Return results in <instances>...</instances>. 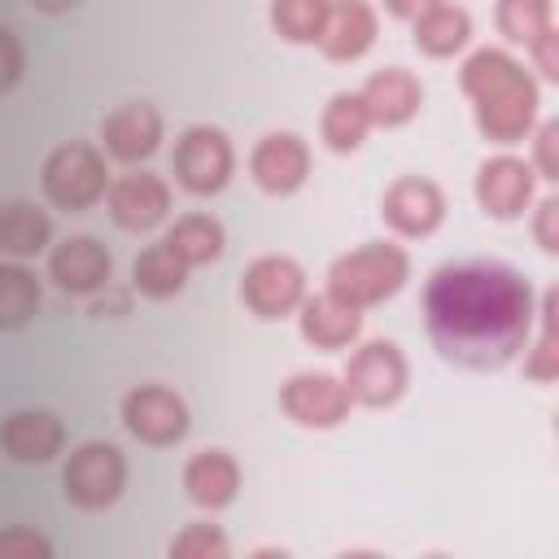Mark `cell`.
Masks as SVG:
<instances>
[{
    "label": "cell",
    "mask_w": 559,
    "mask_h": 559,
    "mask_svg": "<svg viewBox=\"0 0 559 559\" xmlns=\"http://www.w3.org/2000/svg\"><path fill=\"white\" fill-rule=\"evenodd\" d=\"M555 26L550 31H542L533 44H528V52L537 57V70H542V79H559V57H555Z\"/></svg>",
    "instance_id": "cell-36"
},
{
    "label": "cell",
    "mask_w": 559,
    "mask_h": 559,
    "mask_svg": "<svg viewBox=\"0 0 559 559\" xmlns=\"http://www.w3.org/2000/svg\"><path fill=\"white\" fill-rule=\"evenodd\" d=\"M52 236V218L35 201H4L0 205V253L35 258Z\"/></svg>",
    "instance_id": "cell-22"
},
{
    "label": "cell",
    "mask_w": 559,
    "mask_h": 559,
    "mask_svg": "<svg viewBox=\"0 0 559 559\" xmlns=\"http://www.w3.org/2000/svg\"><path fill=\"white\" fill-rule=\"evenodd\" d=\"M127 310H131V297H127V293H114L109 284H105V297L92 301V314H96V319H105V314H127Z\"/></svg>",
    "instance_id": "cell-37"
},
{
    "label": "cell",
    "mask_w": 559,
    "mask_h": 559,
    "mask_svg": "<svg viewBox=\"0 0 559 559\" xmlns=\"http://www.w3.org/2000/svg\"><path fill=\"white\" fill-rule=\"evenodd\" d=\"M297 328H301V336H306L314 349H345V345L358 341L362 314H358L354 306H345L341 297L319 293V297H301Z\"/></svg>",
    "instance_id": "cell-20"
},
{
    "label": "cell",
    "mask_w": 559,
    "mask_h": 559,
    "mask_svg": "<svg viewBox=\"0 0 559 559\" xmlns=\"http://www.w3.org/2000/svg\"><path fill=\"white\" fill-rule=\"evenodd\" d=\"M131 284H135V293H144L153 301H166L188 284V262L166 240H157L131 262Z\"/></svg>",
    "instance_id": "cell-24"
},
{
    "label": "cell",
    "mask_w": 559,
    "mask_h": 559,
    "mask_svg": "<svg viewBox=\"0 0 559 559\" xmlns=\"http://www.w3.org/2000/svg\"><path fill=\"white\" fill-rule=\"evenodd\" d=\"M122 480H127V463L114 441H83L66 459V472H61L66 498L83 511H100V507L118 502Z\"/></svg>",
    "instance_id": "cell-5"
},
{
    "label": "cell",
    "mask_w": 559,
    "mask_h": 559,
    "mask_svg": "<svg viewBox=\"0 0 559 559\" xmlns=\"http://www.w3.org/2000/svg\"><path fill=\"white\" fill-rule=\"evenodd\" d=\"M249 175H253V183H258L262 192H271V197L297 192V188L306 183V175H310V148H306V140L293 135V131H271V135H262V140L253 144V153H249Z\"/></svg>",
    "instance_id": "cell-12"
},
{
    "label": "cell",
    "mask_w": 559,
    "mask_h": 559,
    "mask_svg": "<svg viewBox=\"0 0 559 559\" xmlns=\"http://www.w3.org/2000/svg\"><path fill=\"white\" fill-rule=\"evenodd\" d=\"M109 188V175H105V157L92 148V144H57L48 157H44V197L57 205V210H87L105 197Z\"/></svg>",
    "instance_id": "cell-4"
},
{
    "label": "cell",
    "mask_w": 559,
    "mask_h": 559,
    "mask_svg": "<svg viewBox=\"0 0 559 559\" xmlns=\"http://www.w3.org/2000/svg\"><path fill=\"white\" fill-rule=\"evenodd\" d=\"M109 201V218L122 231H153L166 214H170V188L162 175L148 170H127L105 188Z\"/></svg>",
    "instance_id": "cell-11"
},
{
    "label": "cell",
    "mask_w": 559,
    "mask_h": 559,
    "mask_svg": "<svg viewBox=\"0 0 559 559\" xmlns=\"http://www.w3.org/2000/svg\"><path fill=\"white\" fill-rule=\"evenodd\" d=\"M328 22V0H271V26L288 44H319Z\"/></svg>",
    "instance_id": "cell-29"
},
{
    "label": "cell",
    "mask_w": 559,
    "mask_h": 559,
    "mask_svg": "<svg viewBox=\"0 0 559 559\" xmlns=\"http://www.w3.org/2000/svg\"><path fill=\"white\" fill-rule=\"evenodd\" d=\"M227 537L218 524H183V533L170 537V559H227Z\"/></svg>",
    "instance_id": "cell-31"
},
{
    "label": "cell",
    "mask_w": 559,
    "mask_h": 559,
    "mask_svg": "<svg viewBox=\"0 0 559 559\" xmlns=\"http://www.w3.org/2000/svg\"><path fill=\"white\" fill-rule=\"evenodd\" d=\"M183 489L197 507L205 511H218L236 498L240 489V467L227 450H197L188 463H183Z\"/></svg>",
    "instance_id": "cell-21"
},
{
    "label": "cell",
    "mask_w": 559,
    "mask_h": 559,
    "mask_svg": "<svg viewBox=\"0 0 559 559\" xmlns=\"http://www.w3.org/2000/svg\"><path fill=\"white\" fill-rule=\"evenodd\" d=\"M533 231H537V245H542L546 253L559 249V201H555V197H546V201L537 205V223H533Z\"/></svg>",
    "instance_id": "cell-35"
},
{
    "label": "cell",
    "mask_w": 559,
    "mask_h": 559,
    "mask_svg": "<svg viewBox=\"0 0 559 559\" xmlns=\"http://www.w3.org/2000/svg\"><path fill=\"white\" fill-rule=\"evenodd\" d=\"M371 131V114L362 105L358 92H336L328 105H323V118H319V135L332 153H354Z\"/></svg>",
    "instance_id": "cell-25"
},
{
    "label": "cell",
    "mask_w": 559,
    "mask_h": 559,
    "mask_svg": "<svg viewBox=\"0 0 559 559\" xmlns=\"http://www.w3.org/2000/svg\"><path fill=\"white\" fill-rule=\"evenodd\" d=\"M406 271H411V262L397 245H384V240L358 245L328 266V293L354 310H367V306H380L384 297H393L406 284Z\"/></svg>",
    "instance_id": "cell-3"
},
{
    "label": "cell",
    "mask_w": 559,
    "mask_h": 559,
    "mask_svg": "<svg viewBox=\"0 0 559 559\" xmlns=\"http://www.w3.org/2000/svg\"><path fill=\"white\" fill-rule=\"evenodd\" d=\"M349 389L328 371H297L280 384V411L301 428H336L349 419Z\"/></svg>",
    "instance_id": "cell-9"
},
{
    "label": "cell",
    "mask_w": 559,
    "mask_h": 559,
    "mask_svg": "<svg viewBox=\"0 0 559 559\" xmlns=\"http://www.w3.org/2000/svg\"><path fill=\"white\" fill-rule=\"evenodd\" d=\"M498 31L528 48L542 31H550V0H498Z\"/></svg>",
    "instance_id": "cell-30"
},
{
    "label": "cell",
    "mask_w": 559,
    "mask_h": 559,
    "mask_svg": "<svg viewBox=\"0 0 559 559\" xmlns=\"http://www.w3.org/2000/svg\"><path fill=\"white\" fill-rule=\"evenodd\" d=\"M31 4H35L39 13H70L79 0H31Z\"/></svg>",
    "instance_id": "cell-39"
},
{
    "label": "cell",
    "mask_w": 559,
    "mask_h": 559,
    "mask_svg": "<svg viewBox=\"0 0 559 559\" xmlns=\"http://www.w3.org/2000/svg\"><path fill=\"white\" fill-rule=\"evenodd\" d=\"M424 323L441 358L493 371L533 332V288L515 266L493 258L445 262L424 284Z\"/></svg>",
    "instance_id": "cell-1"
},
{
    "label": "cell",
    "mask_w": 559,
    "mask_h": 559,
    "mask_svg": "<svg viewBox=\"0 0 559 559\" xmlns=\"http://www.w3.org/2000/svg\"><path fill=\"white\" fill-rule=\"evenodd\" d=\"M48 275L57 280L61 293H79V297H92L109 284L114 275V258L109 249L96 240V236H66L52 258H48Z\"/></svg>",
    "instance_id": "cell-14"
},
{
    "label": "cell",
    "mask_w": 559,
    "mask_h": 559,
    "mask_svg": "<svg viewBox=\"0 0 559 559\" xmlns=\"http://www.w3.org/2000/svg\"><path fill=\"white\" fill-rule=\"evenodd\" d=\"M476 201L493 218H520L533 201V166L520 157H489L476 170Z\"/></svg>",
    "instance_id": "cell-15"
},
{
    "label": "cell",
    "mask_w": 559,
    "mask_h": 559,
    "mask_svg": "<svg viewBox=\"0 0 559 559\" xmlns=\"http://www.w3.org/2000/svg\"><path fill=\"white\" fill-rule=\"evenodd\" d=\"M432 4H437V0H384V9H389L393 17H406V22H411V17H419V13H424V9H432Z\"/></svg>",
    "instance_id": "cell-38"
},
{
    "label": "cell",
    "mask_w": 559,
    "mask_h": 559,
    "mask_svg": "<svg viewBox=\"0 0 559 559\" xmlns=\"http://www.w3.org/2000/svg\"><path fill=\"white\" fill-rule=\"evenodd\" d=\"M39 310V280L22 262H0V328H22Z\"/></svg>",
    "instance_id": "cell-27"
},
{
    "label": "cell",
    "mask_w": 559,
    "mask_h": 559,
    "mask_svg": "<svg viewBox=\"0 0 559 559\" xmlns=\"http://www.w3.org/2000/svg\"><path fill=\"white\" fill-rule=\"evenodd\" d=\"M376 44V9L367 0H328L319 48L328 61H358Z\"/></svg>",
    "instance_id": "cell-19"
},
{
    "label": "cell",
    "mask_w": 559,
    "mask_h": 559,
    "mask_svg": "<svg viewBox=\"0 0 559 559\" xmlns=\"http://www.w3.org/2000/svg\"><path fill=\"white\" fill-rule=\"evenodd\" d=\"M52 546L35 528H4L0 533V559H48Z\"/></svg>",
    "instance_id": "cell-32"
},
{
    "label": "cell",
    "mask_w": 559,
    "mask_h": 559,
    "mask_svg": "<svg viewBox=\"0 0 559 559\" xmlns=\"http://www.w3.org/2000/svg\"><path fill=\"white\" fill-rule=\"evenodd\" d=\"M22 79V44L9 26H0V92H9Z\"/></svg>",
    "instance_id": "cell-34"
},
{
    "label": "cell",
    "mask_w": 559,
    "mask_h": 559,
    "mask_svg": "<svg viewBox=\"0 0 559 559\" xmlns=\"http://www.w3.org/2000/svg\"><path fill=\"white\" fill-rule=\"evenodd\" d=\"M100 135H105V153L109 157L144 162L162 140V114L153 105H144V100H127L100 122Z\"/></svg>",
    "instance_id": "cell-18"
},
{
    "label": "cell",
    "mask_w": 559,
    "mask_h": 559,
    "mask_svg": "<svg viewBox=\"0 0 559 559\" xmlns=\"http://www.w3.org/2000/svg\"><path fill=\"white\" fill-rule=\"evenodd\" d=\"M166 245L188 262V266H205L223 253V223L210 214H183L170 223Z\"/></svg>",
    "instance_id": "cell-26"
},
{
    "label": "cell",
    "mask_w": 559,
    "mask_h": 559,
    "mask_svg": "<svg viewBox=\"0 0 559 559\" xmlns=\"http://www.w3.org/2000/svg\"><path fill=\"white\" fill-rule=\"evenodd\" d=\"M380 214L384 223L397 231V236H428L441 227L445 218V197L432 179H419V175H406L397 183H389L384 201H380Z\"/></svg>",
    "instance_id": "cell-13"
},
{
    "label": "cell",
    "mask_w": 559,
    "mask_h": 559,
    "mask_svg": "<svg viewBox=\"0 0 559 559\" xmlns=\"http://www.w3.org/2000/svg\"><path fill=\"white\" fill-rule=\"evenodd\" d=\"M411 22H415V48L428 52V57H450V52H459V48L467 44V35H472L467 9L445 4V0H437L432 9H424V13L411 17Z\"/></svg>",
    "instance_id": "cell-23"
},
{
    "label": "cell",
    "mask_w": 559,
    "mask_h": 559,
    "mask_svg": "<svg viewBox=\"0 0 559 559\" xmlns=\"http://www.w3.org/2000/svg\"><path fill=\"white\" fill-rule=\"evenodd\" d=\"M533 162H537L542 179H559V122H542V131L533 140Z\"/></svg>",
    "instance_id": "cell-33"
},
{
    "label": "cell",
    "mask_w": 559,
    "mask_h": 559,
    "mask_svg": "<svg viewBox=\"0 0 559 559\" xmlns=\"http://www.w3.org/2000/svg\"><path fill=\"white\" fill-rule=\"evenodd\" d=\"M555 306H559V297L550 288L542 297V310H533L542 323H537V341H533V349L524 358V376L537 380V384H550L559 376V314H555Z\"/></svg>",
    "instance_id": "cell-28"
},
{
    "label": "cell",
    "mask_w": 559,
    "mask_h": 559,
    "mask_svg": "<svg viewBox=\"0 0 559 559\" xmlns=\"http://www.w3.org/2000/svg\"><path fill=\"white\" fill-rule=\"evenodd\" d=\"M341 380H345L354 402L380 411V406H393L406 393V358L393 341H367L349 354Z\"/></svg>",
    "instance_id": "cell-6"
},
{
    "label": "cell",
    "mask_w": 559,
    "mask_h": 559,
    "mask_svg": "<svg viewBox=\"0 0 559 559\" xmlns=\"http://www.w3.org/2000/svg\"><path fill=\"white\" fill-rule=\"evenodd\" d=\"M362 105L371 114V127H402L419 114L424 105V87L411 70L402 66H389V70H376L367 83H362Z\"/></svg>",
    "instance_id": "cell-16"
},
{
    "label": "cell",
    "mask_w": 559,
    "mask_h": 559,
    "mask_svg": "<svg viewBox=\"0 0 559 559\" xmlns=\"http://www.w3.org/2000/svg\"><path fill=\"white\" fill-rule=\"evenodd\" d=\"M122 424L144 445H175L188 432V406L166 384H140L122 397Z\"/></svg>",
    "instance_id": "cell-10"
},
{
    "label": "cell",
    "mask_w": 559,
    "mask_h": 559,
    "mask_svg": "<svg viewBox=\"0 0 559 559\" xmlns=\"http://www.w3.org/2000/svg\"><path fill=\"white\" fill-rule=\"evenodd\" d=\"M459 87L476 105V127L493 144H515L528 135L537 118V83L524 74V66L498 48H480L463 61Z\"/></svg>",
    "instance_id": "cell-2"
},
{
    "label": "cell",
    "mask_w": 559,
    "mask_h": 559,
    "mask_svg": "<svg viewBox=\"0 0 559 559\" xmlns=\"http://www.w3.org/2000/svg\"><path fill=\"white\" fill-rule=\"evenodd\" d=\"M301 297H306V275L284 253H262L240 275V301L258 319H284L288 310L301 306Z\"/></svg>",
    "instance_id": "cell-8"
},
{
    "label": "cell",
    "mask_w": 559,
    "mask_h": 559,
    "mask_svg": "<svg viewBox=\"0 0 559 559\" xmlns=\"http://www.w3.org/2000/svg\"><path fill=\"white\" fill-rule=\"evenodd\" d=\"M175 179L179 188H188L192 197H210L231 179V140L218 127H188L175 140Z\"/></svg>",
    "instance_id": "cell-7"
},
{
    "label": "cell",
    "mask_w": 559,
    "mask_h": 559,
    "mask_svg": "<svg viewBox=\"0 0 559 559\" xmlns=\"http://www.w3.org/2000/svg\"><path fill=\"white\" fill-rule=\"evenodd\" d=\"M66 445V428L52 411H13L0 424V450L13 463H48Z\"/></svg>",
    "instance_id": "cell-17"
}]
</instances>
